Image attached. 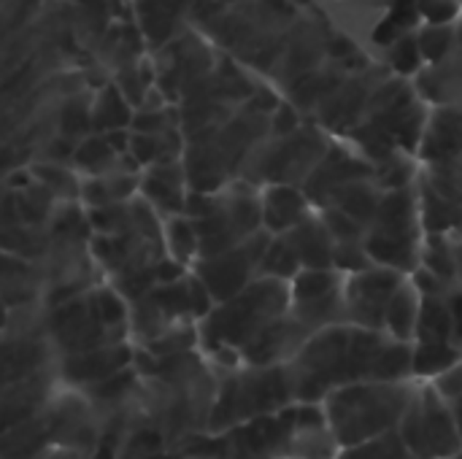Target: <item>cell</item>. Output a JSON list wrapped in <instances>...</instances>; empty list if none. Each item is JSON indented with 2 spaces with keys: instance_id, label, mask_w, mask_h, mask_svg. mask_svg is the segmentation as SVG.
Masks as SVG:
<instances>
[{
  "instance_id": "32",
  "label": "cell",
  "mask_w": 462,
  "mask_h": 459,
  "mask_svg": "<svg viewBox=\"0 0 462 459\" xmlns=\"http://www.w3.org/2000/svg\"><path fill=\"white\" fill-rule=\"evenodd\" d=\"M457 238H462V219H460V227H457V233H455Z\"/></svg>"
},
{
  "instance_id": "12",
  "label": "cell",
  "mask_w": 462,
  "mask_h": 459,
  "mask_svg": "<svg viewBox=\"0 0 462 459\" xmlns=\"http://www.w3.org/2000/svg\"><path fill=\"white\" fill-rule=\"evenodd\" d=\"M287 243L298 254L300 268H333V235L328 233L319 211L309 214L300 225L284 233Z\"/></svg>"
},
{
  "instance_id": "20",
  "label": "cell",
  "mask_w": 462,
  "mask_h": 459,
  "mask_svg": "<svg viewBox=\"0 0 462 459\" xmlns=\"http://www.w3.org/2000/svg\"><path fill=\"white\" fill-rule=\"evenodd\" d=\"M414 341H452V314L447 295H422Z\"/></svg>"
},
{
  "instance_id": "29",
  "label": "cell",
  "mask_w": 462,
  "mask_h": 459,
  "mask_svg": "<svg viewBox=\"0 0 462 459\" xmlns=\"http://www.w3.org/2000/svg\"><path fill=\"white\" fill-rule=\"evenodd\" d=\"M449 409H452V419H455V427H457L462 441V395L455 398V400H449Z\"/></svg>"
},
{
  "instance_id": "9",
  "label": "cell",
  "mask_w": 462,
  "mask_h": 459,
  "mask_svg": "<svg viewBox=\"0 0 462 459\" xmlns=\"http://www.w3.org/2000/svg\"><path fill=\"white\" fill-rule=\"evenodd\" d=\"M192 3L195 0H130L133 22L141 30L149 54L189 27Z\"/></svg>"
},
{
  "instance_id": "30",
  "label": "cell",
  "mask_w": 462,
  "mask_h": 459,
  "mask_svg": "<svg viewBox=\"0 0 462 459\" xmlns=\"http://www.w3.org/2000/svg\"><path fill=\"white\" fill-rule=\"evenodd\" d=\"M3 325H5V303L0 300V330H3Z\"/></svg>"
},
{
  "instance_id": "7",
  "label": "cell",
  "mask_w": 462,
  "mask_h": 459,
  "mask_svg": "<svg viewBox=\"0 0 462 459\" xmlns=\"http://www.w3.org/2000/svg\"><path fill=\"white\" fill-rule=\"evenodd\" d=\"M406 273L384 268V265H371L365 271L344 276V308H346V322L355 327L365 330H379L384 333V311L395 289L403 284Z\"/></svg>"
},
{
  "instance_id": "6",
  "label": "cell",
  "mask_w": 462,
  "mask_h": 459,
  "mask_svg": "<svg viewBox=\"0 0 462 459\" xmlns=\"http://www.w3.org/2000/svg\"><path fill=\"white\" fill-rule=\"evenodd\" d=\"M268 241H271V233L260 230L238 246H230L219 254L198 257L189 271L200 279L211 300L222 303L260 276V260H263Z\"/></svg>"
},
{
  "instance_id": "18",
  "label": "cell",
  "mask_w": 462,
  "mask_h": 459,
  "mask_svg": "<svg viewBox=\"0 0 462 459\" xmlns=\"http://www.w3.org/2000/svg\"><path fill=\"white\" fill-rule=\"evenodd\" d=\"M162 246L165 254L179 262L181 268H192L198 254H200V243H198V230L195 222L187 214H173L162 219Z\"/></svg>"
},
{
  "instance_id": "25",
  "label": "cell",
  "mask_w": 462,
  "mask_h": 459,
  "mask_svg": "<svg viewBox=\"0 0 462 459\" xmlns=\"http://www.w3.org/2000/svg\"><path fill=\"white\" fill-rule=\"evenodd\" d=\"M447 403L449 400H455V398H460L462 395V360H457L452 368H447L441 376H436L433 381H428Z\"/></svg>"
},
{
  "instance_id": "2",
  "label": "cell",
  "mask_w": 462,
  "mask_h": 459,
  "mask_svg": "<svg viewBox=\"0 0 462 459\" xmlns=\"http://www.w3.org/2000/svg\"><path fill=\"white\" fill-rule=\"evenodd\" d=\"M422 381H355L333 390L319 406L341 449L393 433Z\"/></svg>"
},
{
  "instance_id": "13",
  "label": "cell",
  "mask_w": 462,
  "mask_h": 459,
  "mask_svg": "<svg viewBox=\"0 0 462 459\" xmlns=\"http://www.w3.org/2000/svg\"><path fill=\"white\" fill-rule=\"evenodd\" d=\"M138 176H141V170H122V168L100 173V176H87V179H81L79 203L84 208L125 203L138 195Z\"/></svg>"
},
{
  "instance_id": "27",
  "label": "cell",
  "mask_w": 462,
  "mask_h": 459,
  "mask_svg": "<svg viewBox=\"0 0 462 459\" xmlns=\"http://www.w3.org/2000/svg\"><path fill=\"white\" fill-rule=\"evenodd\" d=\"M444 60H452V62H462V14H460V19H457V41H455L452 51H449V54H447ZM455 87H462V78H457L455 84H449L447 89H441V92H439V95H436L433 100H436V103L441 106V103H444V100L449 97V92H452ZM457 108H462V97H460V103H457Z\"/></svg>"
},
{
  "instance_id": "23",
  "label": "cell",
  "mask_w": 462,
  "mask_h": 459,
  "mask_svg": "<svg viewBox=\"0 0 462 459\" xmlns=\"http://www.w3.org/2000/svg\"><path fill=\"white\" fill-rule=\"evenodd\" d=\"M298 271H300V262H298V254L292 252V246L287 243V238L271 235V241L263 252V260H260V276L292 281Z\"/></svg>"
},
{
  "instance_id": "28",
  "label": "cell",
  "mask_w": 462,
  "mask_h": 459,
  "mask_svg": "<svg viewBox=\"0 0 462 459\" xmlns=\"http://www.w3.org/2000/svg\"><path fill=\"white\" fill-rule=\"evenodd\" d=\"M452 254H455V273H457V287L462 289V238L452 235Z\"/></svg>"
},
{
  "instance_id": "21",
  "label": "cell",
  "mask_w": 462,
  "mask_h": 459,
  "mask_svg": "<svg viewBox=\"0 0 462 459\" xmlns=\"http://www.w3.org/2000/svg\"><path fill=\"white\" fill-rule=\"evenodd\" d=\"M417 32V30H414ZM409 32V35H401L395 38L393 43L382 46L384 49V68L393 73V76H401V78H417L422 70H425V60H422V51H420V43H417V35Z\"/></svg>"
},
{
  "instance_id": "11",
  "label": "cell",
  "mask_w": 462,
  "mask_h": 459,
  "mask_svg": "<svg viewBox=\"0 0 462 459\" xmlns=\"http://www.w3.org/2000/svg\"><path fill=\"white\" fill-rule=\"evenodd\" d=\"M420 162H457L462 160V108L439 106L428 114L425 133L417 149Z\"/></svg>"
},
{
  "instance_id": "3",
  "label": "cell",
  "mask_w": 462,
  "mask_h": 459,
  "mask_svg": "<svg viewBox=\"0 0 462 459\" xmlns=\"http://www.w3.org/2000/svg\"><path fill=\"white\" fill-rule=\"evenodd\" d=\"M290 311V281L257 276L233 298L214 303L200 319V335L214 352L241 354L276 317Z\"/></svg>"
},
{
  "instance_id": "10",
  "label": "cell",
  "mask_w": 462,
  "mask_h": 459,
  "mask_svg": "<svg viewBox=\"0 0 462 459\" xmlns=\"http://www.w3.org/2000/svg\"><path fill=\"white\" fill-rule=\"evenodd\" d=\"M317 208L306 197L303 187L295 184H263L260 187V214L263 230L271 235H284L300 225Z\"/></svg>"
},
{
  "instance_id": "17",
  "label": "cell",
  "mask_w": 462,
  "mask_h": 459,
  "mask_svg": "<svg viewBox=\"0 0 462 459\" xmlns=\"http://www.w3.org/2000/svg\"><path fill=\"white\" fill-rule=\"evenodd\" d=\"M130 360L127 349L125 346H95V349H87V352H76L70 357V365H68V373L76 376L79 381H100V379H108L114 376L125 363Z\"/></svg>"
},
{
  "instance_id": "14",
  "label": "cell",
  "mask_w": 462,
  "mask_h": 459,
  "mask_svg": "<svg viewBox=\"0 0 462 459\" xmlns=\"http://www.w3.org/2000/svg\"><path fill=\"white\" fill-rule=\"evenodd\" d=\"M420 303H422V295L414 287V281L406 276L403 284L395 289V295L387 303V311H384V333L390 338H395V341H409L411 344L414 341V333H417Z\"/></svg>"
},
{
  "instance_id": "15",
  "label": "cell",
  "mask_w": 462,
  "mask_h": 459,
  "mask_svg": "<svg viewBox=\"0 0 462 459\" xmlns=\"http://www.w3.org/2000/svg\"><path fill=\"white\" fill-rule=\"evenodd\" d=\"M133 114H135V108L125 100V95L116 89L114 81H106L89 97V124H92V133H108V130L130 127Z\"/></svg>"
},
{
  "instance_id": "22",
  "label": "cell",
  "mask_w": 462,
  "mask_h": 459,
  "mask_svg": "<svg viewBox=\"0 0 462 459\" xmlns=\"http://www.w3.org/2000/svg\"><path fill=\"white\" fill-rule=\"evenodd\" d=\"M414 35H417L420 51H422L425 68L436 65L452 51V46L457 41V19L455 22H422Z\"/></svg>"
},
{
  "instance_id": "19",
  "label": "cell",
  "mask_w": 462,
  "mask_h": 459,
  "mask_svg": "<svg viewBox=\"0 0 462 459\" xmlns=\"http://www.w3.org/2000/svg\"><path fill=\"white\" fill-rule=\"evenodd\" d=\"M457 360H462V352L452 341H414L411 344V376L417 381H433Z\"/></svg>"
},
{
  "instance_id": "5",
  "label": "cell",
  "mask_w": 462,
  "mask_h": 459,
  "mask_svg": "<svg viewBox=\"0 0 462 459\" xmlns=\"http://www.w3.org/2000/svg\"><path fill=\"white\" fill-rule=\"evenodd\" d=\"M395 433L420 459H449L462 446L449 403L428 381L420 384Z\"/></svg>"
},
{
  "instance_id": "16",
  "label": "cell",
  "mask_w": 462,
  "mask_h": 459,
  "mask_svg": "<svg viewBox=\"0 0 462 459\" xmlns=\"http://www.w3.org/2000/svg\"><path fill=\"white\" fill-rule=\"evenodd\" d=\"M420 24H422V14H420L417 0H390V3L379 11V19H376V24H374L371 41H374L376 46H387V43H393L395 38L414 32Z\"/></svg>"
},
{
  "instance_id": "4",
  "label": "cell",
  "mask_w": 462,
  "mask_h": 459,
  "mask_svg": "<svg viewBox=\"0 0 462 459\" xmlns=\"http://www.w3.org/2000/svg\"><path fill=\"white\" fill-rule=\"evenodd\" d=\"M425 230L420 222L417 181L382 195L379 208L365 230V249L376 265L411 273L420 265Z\"/></svg>"
},
{
  "instance_id": "26",
  "label": "cell",
  "mask_w": 462,
  "mask_h": 459,
  "mask_svg": "<svg viewBox=\"0 0 462 459\" xmlns=\"http://www.w3.org/2000/svg\"><path fill=\"white\" fill-rule=\"evenodd\" d=\"M447 300H449V314H452V344H455V346L462 352V289L460 287H455V289L447 295Z\"/></svg>"
},
{
  "instance_id": "24",
  "label": "cell",
  "mask_w": 462,
  "mask_h": 459,
  "mask_svg": "<svg viewBox=\"0 0 462 459\" xmlns=\"http://www.w3.org/2000/svg\"><path fill=\"white\" fill-rule=\"evenodd\" d=\"M336 459H420L414 457L406 444L401 441V436L393 430V433H384L374 441H365V444H357V446H346V449H338Z\"/></svg>"
},
{
  "instance_id": "31",
  "label": "cell",
  "mask_w": 462,
  "mask_h": 459,
  "mask_svg": "<svg viewBox=\"0 0 462 459\" xmlns=\"http://www.w3.org/2000/svg\"><path fill=\"white\" fill-rule=\"evenodd\" d=\"M449 459H462V446H460V449H457V452H455V454H452V457H449Z\"/></svg>"
},
{
  "instance_id": "1",
  "label": "cell",
  "mask_w": 462,
  "mask_h": 459,
  "mask_svg": "<svg viewBox=\"0 0 462 459\" xmlns=\"http://www.w3.org/2000/svg\"><path fill=\"white\" fill-rule=\"evenodd\" d=\"M390 335L349 322L311 333L287 363L295 400L322 403L333 390L355 381H379Z\"/></svg>"
},
{
  "instance_id": "8",
  "label": "cell",
  "mask_w": 462,
  "mask_h": 459,
  "mask_svg": "<svg viewBox=\"0 0 462 459\" xmlns=\"http://www.w3.org/2000/svg\"><path fill=\"white\" fill-rule=\"evenodd\" d=\"M138 195L160 214V219L173 216V214H184L189 184H187L181 157H168V160H160V162L141 168Z\"/></svg>"
}]
</instances>
